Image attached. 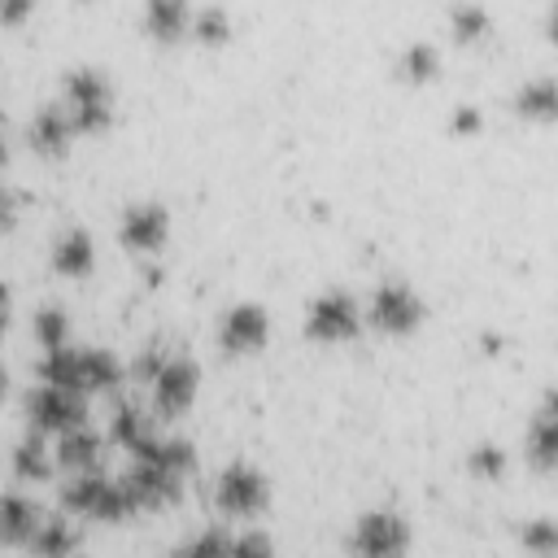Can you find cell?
I'll return each instance as SVG.
<instances>
[{
    "label": "cell",
    "mask_w": 558,
    "mask_h": 558,
    "mask_svg": "<svg viewBox=\"0 0 558 558\" xmlns=\"http://www.w3.org/2000/svg\"><path fill=\"white\" fill-rule=\"evenodd\" d=\"M436 70H440V57H436L432 44H410V48L401 52V74H405L410 83H427Z\"/></svg>",
    "instance_id": "26"
},
{
    "label": "cell",
    "mask_w": 558,
    "mask_h": 558,
    "mask_svg": "<svg viewBox=\"0 0 558 558\" xmlns=\"http://www.w3.org/2000/svg\"><path fill=\"white\" fill-rule=\"evenodd\" d=\"M187 26H192L187 0H148V4H144V31H148L153 39L174 44V39L187 35Z\"/></svg>",
    "instance_id": "12"
},
{
    "label": "cell",
    "mask_w": 558,
    "mask_h": 558,
    "mask_svg": "<svg viewBox=\"0 0 558 558\" xmlns=\"http://www.w3.org/2000/svg\"><path fill=\"white\" fill-rule=\"evenodd\" d=\"M305 331L314 340H349L357 331V301L349 292H340V288L323 292L305 314Z\"/></svg>",
    "instance_id": "7"
},
{
    "label": "cell",
    "mask_w": 558,
    "mask_h": 558,
    "mask_svg": "<svg viewBox=\"0 0 558 558\" xmlns=\"http://www.w3.org/2000/svg\"><path fill=\"white\" fill-rule=\"evenodd\" d=\"M449 126H453V135H475V131H480V109H475V105H462V109H453Z\"/></svg>",
    "instance_id": "29"
},
{
    "label": "cell",
    "mask_w": 558,
    "mask_h": 558,
    "mask_svg": "<svg viewBox=\"0 0 558 558\" xmlns=\"http://www.w3.org/2000/svg\"><path fill=\"white\" fill-rule=\"evenodd\" d=\"M201 44H227V35H231V17H227V9L222 4H209V9H201V13H192V26H187Z\"/></svg>",
    "instance_id": "25"
},
{
    "label": "cell",
    "mask_w": 558,
    "mask_h": 558,
    "mask_svg": "<svg viewBox=\"0 0 558 558\" xmlns=\"http://www.w3.org/2000/svg\"><path fill=\"white\" fill-rule=\"evenodd\" d=\"M61 497H65V506H70L74 514H83V519L118 523L122 514H131V501H126L122 484H113V480H105V475H96V471H83L78 480H70Z\"/></svg>",
    "instance_id": "2"
},
{
    "label": "cell",
    "mask_w": 558,
    "mask_h": 558,
    "mask_svg": "<svg viewBox=\"0 0 558 558\" xmlns=\"http://www.w3.org/2000/svg\"><path fill=\"white\" fill-rule=\"evenodd\" d=\"M0 327H4V318H0Z\"/></svg>",
    "instance_id": "35"
},
{
    "label": "cell",
    "mask_w": 558,
    "mask_h": 558,
    "mask_svg": "<svg viewBox=\"0 0 558 558\" xmlns=\"http://www.w3.org/2000/svg\"><path fill=\"white\" fill-rule=\"evenodd\" d=\"M35 523H39V510H35L31 497H22V493H0V541H4V545L31 541Z\"/></svg>",
    "instance_id": "16"
},
{
    "label": "cell",
    "mask_w": 558,
    "mask_h": 558,
    "mask_svg": "<svg viewBox=\"0 0 558 558\" xmlns=\"http://www.w3.org/2000/svg\"><path fill=\"white\" fill-rule=\"evenodd\" d=\"M523 545H532V549H554V545H558L554 523H545V519H541V527H532V532L523 536Z\"/></svg>",
    "instance_id": "30"
},
{
    "label": "cell",
    "mask_w": 558,
    "mask_h": 558,
    "mask_svg": "<svg viewBox=\"0 0 558 558\" xmlns=\"http://www.w3.org/2000/svg\"><path fill=\"white\" fill-rule=\"evenodd\" d=\"M57 462L65 471H96L100 466V436L92 427H70L61 432V445H57Z\"/></svg>",
    "instance_id": "15"
},
{
    "label": "cell",
    "mask_w": 558,
    "mask_h": 558,
    "mask_svg": "<svg viewBox=\"0 0 558 558\" xmlns=\"http://www.w3.org/2000/svg\"><path fill=\"white\" fill-rule=\"evenodd\" d=\"M13 218H17V196L9 187H0V231H9Z\"/></svg>",
    "instance_id": "31"
},
{
    "label": "cell",
    "mask_w": 558,
    "mask_h": 558,
    "mask_svg": "<svg viewBox=\"0 0 558 558\" xmlns=\"http://www.w3.org/2000/svg\"><path fill=\"white\" fill-rule=\"evenodd\" d=\"M13 471H17V480H44V475L52 471L39 432H31L26 440H17V449H13Z\"/></svg>",
    "instance_id": "22"
},
{
    "label": "cell",
    "mask_w": 558,
    "mask_h": 558,
    "mask_svg": "<svg viewBox=\"0 0 558 558\" xmlns=\"http://www.w3.org/2000/svg\"><path fill=\"white\" fill-rule=\"evenodd\" d=\"M357 554H401L405 545H410V532H405V523H401V514H392V510H371V514H362L357 519V527H353V541H349Z\"/></svg>",
    "instance_id": "10"
},
{
    "label": "cell",
    "mask_w": 558,
    "mask_h": 558,
    "mask_svg": "<svg viewBox=\"0 0 558 558\" xmlns=\"http://www.w3.org/2000/svg\"><path fill=\"white\" fill-rule=\"evenodd\" d=\"M70 135H74V126H70V118H65L61 105H48V109L31 122V148H35V153L57 157V153L70 148Z\"/></svg>",
    "instance_id": "17"
},
{
    "label": "cell",
    "mask_w": 558,
    "mask_h": 558,
    "mask_svg": "<svg viewBox=\"0 0 558 558\" xmlns=\"http://www.w3.org/2000/svg\"><path fill=\"white\" fill-rule=\"evenodd\" d=\"M0 166H4V140H0Z\"/></svg>",
    "instance_id": "33"
},
{
    "label": "cell",
    "mask_w": 558,
    "mask_h": 558,
    "mask_svg": "<svg viewBox=\"0 0 558 558\" xmlns=\"http://www.w3.org/2000/svg\"><path fill=\"white\" fill-rule=\"evenodd\" d=\"M266 336H270V318H266V310L253 305V301L231 305L227 318H222V327H218V344H222L227 353H257V349L266 344Z\"/></svg>",
    "instance_id": "9"
},
{
    "label": "cell",
    "mask_w": 558,
    "mask_h": 558,
    "mask_svg": "<svg viewBox=\"0 0 558 558\" xmlns=\"http://www.w3.org/2000/svg\"><path fill=\"white\" fill-rule=\"evenodd\" d=\"M371 323L379 327V331H388V336H405V331H414L418 327V318H423V301L405 288V283H397V279H388V283H379L375 292H371Z\"/></svg>",
    "instance_id": "5"
},
{
    "label": "cell",
    "mask_w": 558,
    "mask_h": 558,
    "mask_svg": "<svg viewBox=\"0 0 558 558\" xmlns=\"http://www.w3.org/2000/svg\"><path fill=\"white\" fill-rule=\"evenodd\" d=\"M35 340H39L44 349L70 344V314H65L61 305H44V310L35 314Z\"/></svg>",
    "instance_id": "23"
},
{
    "label": "cell",
    "mask_w": 558,
    "mask_h": 558,
    "mask_svg": "<svg viewBox=\"0 0 558 558\" xmlns=\"http://www.w3.org/2000/svg\"><path fill=\"white\" fill-rule=\"evenodd\" d=\"M92 262H96V248H92V235H87L83 227H70V231L57 235V244H52V266H57L61 275L83 279V275L92 270Z\"/></svg>",
    "instance_id": "13"
},
{
    "label": "cell",
    "mask_w": 558,
    "mask_h": 558,
    "mask_svg": "<svg viewBox=\"0 0 558 558\" xmlns=\"http://www.w3.org/2000/svg\"><path fill=\"white\" fill-rule=\"evenodd\" d=\"M4 314H9V288L0 283V318H4Z\"/></svg>",
    "instance_id": "32"
},
{
    "label": "cell",
    "mask_w": 558,
    "mask_h": 558,
    "mask_svg": "<svg viewBox=\"0 0 558 558\" xmlns=\"http://www.w3.org/2000/svg\"><path fill=\"white\" fill-rule=\"evenodd\" d=\"M26 545H31L35 554H70V549L78 545V536H74V527L61 523V519H39Z\"/></svg>",
    "instance_id": "21"
},
{
    "label": "cell",
    "mask_w": 558,
    "mask_h": 558,
    "mask_svg": "<svg viewBox=\"0 0 558 558\" xmlns=\"http://www.w3.org/2000/svg\"><path fill=\"white\" fill-rule=\"evenodd\" d=\"M471 471H475V475H488V480H497V475L506 471V453H501L497 445H480V449L471 453Z\"/></svg>",
    "instance_id": "27"
},
{
    "label": "cell",
    "mask_w": 558,
    "mask_h": 558,
    "mask_svg": "<svg viewBox=\"0 0 558 558\" xmlns=\"http://www.w3.org/2000/svg\"><path fill=\"white\" fill-rule=\"evenodd\" d=\"M527 458L536 471H554L558 462V418H554V401H545L527 427Z\"/></svg>",
    "instance_id": "14"
},
{
    "label": "cell",
    "mask_w": 558,
    "mask_h": 558,
    "mask_svg": "<svg viewBox=\"0 0 558 558\" xmlns=\"http://www.w3.org/2000/svg\"><path fill=\"white\" fill-rule=\"evenodd\" d=\"M78 384L83 392H109L122 384V366L105 349H78Z\"/></svg>",
    "instance_id": "18"
},
{
    "label": "cell",
    "mask_w": 558,
    "mask_h": 558,
    "mask_svg": "<svg viewBox=\"0 0 558 558\" xmlns=\"http://www.w3.org/2000/svg\"><path fill=\"white\" fill-rule=\"evenodd\" d=\"M65 118L74 131H105L109 113H113V87L105 83V74H96L92 65L65 74V100H61Z\"/></svg>",
    "instance_id": "1"
},
{
    "label": "cell",
    "mask_w": 558,
    "mask_h": 558,
    "mask_svg": "<svg viewBox=\"0 0 558 558\" xmlns=\"http://www.w3.org/2000/svg\"><path fill=\"white\" fill-rule=\"evenodd\" d=\"M26 414H31V427L35 432H70V427L83 423V397L78 392H65L57 384H44L39 392H31Z\"/></svg>",
    "instance_id": "8"
},
{
    "label": "cell",
    "mask_w": 558,
    "mask_h": 558,
    "mask_svg": "<svg viewBox=\"0 0 558 558\" xmlns=\"http://www.w3.org/2000/svg\"><path fill=\"white\" fill-rule=\"evenodd\" d=\"M148 384H153V401H157V410H161L166 418H174V414H183V410L192 405L196 384H201V371H196L192 357L174 353V357H166V362L157 366V375H153Z\"/></svg>",
    "instance_id": "6"
},
{
    "label": "cell",
    "mask_w": 558,
    "mask_h": 558,
    "mask_svg": "<svg viewBox=\"0 0 558 558\" xmlns=\"http://www.w3.org/2000/svg\"><path fill=\"white\" fill-rule=\"evenodd\" d=\"M488 13L480 9V4H453L449 9V31L462 39V44H475V39H484L488 35Z\"/></svg>",
    "instance_id": "24"
},
{
    "label": "cell",
    "mask_w": 558,
    "mask_h": 558,
    "mask_svg": "<svg viewBox=\"0 0 558 558\" xmlns=\"http://www.w3.org/2000/svg\"><path fill=\"white\" fill-rule=\"evenodd\" d=\"M109 436H113L122 449L140 453V449L157 436V427H153V418H148L144 410H135V405H118V410H113V423H109Z\"/></svg>",
    "instance_id": "19"
},
{
    "label": "cell",
    "mask_w": 558,
    "mask_h": 558,
    "mask_svg": "<svg viewBox=\"0 0 558 558\" xmlns=\"http://www.w3.org/2000/svg\"><path fill=\"white\" fill-rule=\"evenodd\" d=\"M0 392H4V371H0Z\"/></svg>",
    "instance_id": "34"
},
{
    "label": "cell",
    "mask_w": 558,
    "mask_h": 558,
    "mask_svg": "<svg viewBox=\"0 0 558 558\" xmlns=\"http://www.w3.org/2000/svg\"><path fill=\"white\" fill-rule=\"evenodd\" d=\"M166 235H170V214L157 201L126 205V214H122V244L131 253H153V248L166 244Z\"/></svg>",
    "instance_id": "11"
},
{
    "label": "cell",
    "mask_w": 558,
    "mask_h": 558,
    "mask_svg": "<svg viewBox=\"0 0 558 558\" xmlns=\"http://www.w3.org/2000/svg\"><path fill=\"white\" fill-rule=\"evenodd\" d=\"M35 13V0H0V26H22Z\"/></svg>",
    "instance_id": "28"
},
{
    "label": "cell",
    "mask_w": 558,
    "mask_h": 558,
    "mask_svg": "<svg viewBox=\"0 0 558 558\" xmlns=\"http://www.w3.org/2000/svg\"><path fill=\"white\" fill-rule=\"evenodd\" d=\"M118 484H122L131 510H161V506H170V501L179 497L183 475H174L170 466H161V462H153V458H135V466H131Z\"/></svg>",
    "instance_id": "4"
},
{
    "label": "cell",
    "mask_w": 558,
    "mask_h": 558,
    "mask_svg": "<svg viewBox=\"0 0 558 558\" xmlns=\"http://www.w3.org/2000/svg\"><path fill=\"white\" fill-rule=\"evenodd\" d=\"M266 497H270L266 475H262L257 466H248V462L222 466V475H218V484H214V501H218V510L231 514V519H253V514L266 506Z\"/></svg>",
    "instance_id": "3"
},
{
    "label": "cell",
    "mask_w": 558,
    "mask_h": 558,
    "mask_svg": "<svg viewBox=\"0 0 558 558\" xmlns=\"http://www.w3.org/2000/svg\"><path fill=\"white\" fill-rule=\"evenodd\" d=\"M514 109H519L523 118H541V122H549V118L558 113V92H554V83H549V78L527 83V87L514 96Z\"/></svg>",
    "instance_id": "20"
}]
</instances>
